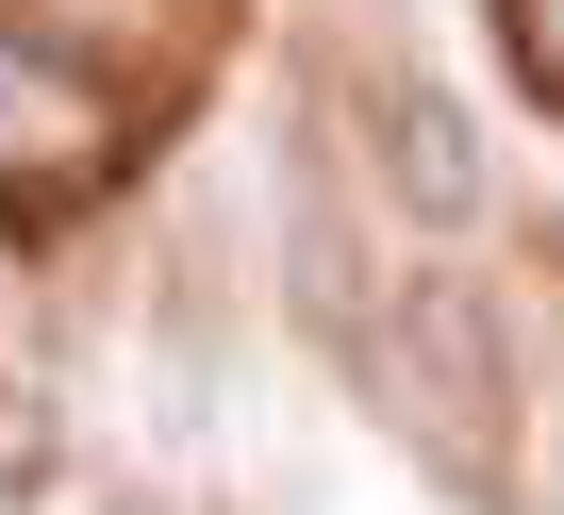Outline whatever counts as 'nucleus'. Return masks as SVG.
Returning a JSON list of instances; mask_svg holds the SVG:
<instances>
[{
	"label": "nucleus",
	"mask_w": 564,
	"mask_h": 515,
	"mask_svg": "<svg viewBox=\"0 0 564 515\" xmlns=\"http://www.w3.org/2000/svg\"><path fill=\"white\" fill-rule=\"evenodd\" d=\"M34 482H51V416L0 383V498H34Z\"/></svg>",
	"instance_id": "obj_5"
},
{
	"label": "nucleus",
	"mask_w": 564,
	"mask_h": 515,
	"mask_svg": "<svg viewBox=\"0 0 564 515\" xmlns=\"http://www.w3.org/2000/svg\"><path fill=\"white\" fill-rule=\"evenodd\" d=\"M514 67H531V84L564 100V0H514Z\"/></svg>",
	"instance_id": "obj_6"
},
{
	"label": "nucleus",
	"mask_w": 564,
	"mask_h": 515,
	"mask_svg": "<svg viewBox=\"0 0 564 515\" xmlns=\"http://www.w3.org/2000/svg\"><path fill=\"white\" fill-rule=\"evenodd\" d=\"M382 383H399L415 449L481 498V482H498L481 432H498V399H514V350H498V300H481L465 267H415V283H399V316H382Z\"/></svg>",
	"instance_id": "obj_1"
},
{
	"label": "nucleus",
	"mask_w": 564,
	"mask_h": 515,
	"mask_svg": "<svg viewBox=\"0 0 564 515\" xmlns=\"http://www.w3.org/2000/svg\"><path fill=\"white\" fill-rule=\"evenodd\" d=\"M18 34H34V51H67V67L100 84V67H133V51H166V34H183V0H18Z\"/></svg>",
	"instance_id": "obj_4"
},
{
	"label": "nucleus",
	"mask_w": 564,
	"mask_h": 515,
	"mask_svg": "<svg viewBox=\"0 0 564 515\" xmlns=\"http://www.w3.org/2000/svg\"><path fill=\"white\" fill-rule=\"evenodd\" d=\"M100 150H117V100H100L67 51L0 34V183H67V167H100Z\"/></svg>",
	"instance_id": "obj_3"
},
{
	"label": "nucleus",
	"mask_w": 564,
	"mask_h": 515,
	"mask_svg": "<svg viewBox=\"0 0 564 515\" xmlns=\"http://www.w3.org/2000/svg\"><path fill=\"white\" fill-rule=\"evenodd\" d=\"M117 515H183V498H117Z\"/></svg>",
	"instance_id": "obj_7"
},
{
	"label": "nucleus",
	"mask_w": 564,
	"mask_h": 515,
	"mask_svg": "<svg viewBox=\"0 0 564 515\" xmlns=\"http://www.w3.org/2000/svg\"><path fill=\"white\" fill-rule=\"evenodd\" d=\"M366 150H382V183H399L432 233H465V216H481V183H498V167H481V133H465V100H448L415 51H382V67H366Z\"/></svg>",
	"instance_id": "obj_2"
}]
</instances>
